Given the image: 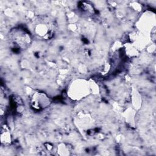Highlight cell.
Instances as JSON below:
<instances>
[{
  "instance_id": "cell-1",
  "label": "cell",
  "mask_w": 156,
  "mask_h": 156,
  "mask_svg": "<svg viewBox=\"0 0 156 156\" xmlns=\"http://www.w3.org/2000/svg\"><path fill=\"white\" fill-rule=\"evenodd\" d=\"M49 101L48 98H46L43 94L39 93L37 98H34L32 102V104L34 108L40 110L43 108H45L48 105Z\"/></svg>"
}]
</instances>
